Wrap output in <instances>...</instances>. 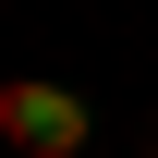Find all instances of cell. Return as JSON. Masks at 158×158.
Returning <instances> with one entry per match:
<instances>
[{
	"label": "cell",
	"mask_w": 158,
	"mask_h": 158,
	"mask_svg": "<svg viewBox=\"0 0 158 158\" xmlns=\"http://www.w3.org/2000/svg\"><path fill=\"white\" fill-rule=\"evenodd\" d=\"M0 146H12V158H85V146H98V122H85L73 85L12 73V85H0Z\"/></svg>",
	"instance_id": "1"
},
{
	"label": "cell",
	"mask_w": 158,
	"mask_h": 158,
	"mask_svg": "<svg viewBox=\"0 0 158 158\" xmlns=\"http://www.w3.org/2000/svg\"><path fill=\"white\" fill-rule=\"evenodd\" d=\"M146 158H158V122H146Z\"/></svg>",
	"instance_id": "2"
}]
</instances>
